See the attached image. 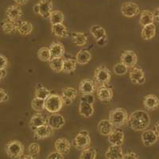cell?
I'll return each mask as SVG.
<instances>
[{
	"label": "cell",
	"mask_w": 159,
	"mask_h": 159,
	"mask_svg": "<svg viewBox=\"0 0 159 159\" xmlns=\"http://www.w3.org/2000/svg\"><path fill=\"white\" fill-rule=\"evenodd\" d=\"M150 118L147 111L137 110L129 116V127L134 131H144L150 126Z\"/></svg>",
	"instance_id": "obj_1"
},
{
	"label": "cell",
	"mask_w": 159,
	"mask_h": 159,
	"mask_svg": "<svg viewBox=\"0 0 159 159\" xmlns=\"http://www.w3.org/2000/svg\"><path fill=\"white\" fill-rule=\"evenodd\" d=\"M129 115L124 108L117 107L112 109L109 113L108 119L115 127H121L126 124H128Z\"/></svg>",
	"instance_id": "obj_2"
},
{
	"label": "cell",
	"mask_w": 159,
	"mask_h": 159,
	"mask_svg": "<svg viewBox=\"0 0 159 159\" xmlns=\"http://www.w3.org/2000/svg\"><path fill=\"white\" fill-rule=\"evenodd\" d=\"M64 101L61 96L57 94H51L45 99V110L51 114L58 113L63 107Z\"/></svg>",
	"instance_id": "obj_3"
},
{
	"label": "cell",
	"mask_w": 159,
	"mask_h": 159,
	"mask_svg": "<svg viewBox=\"0 0 159 159\" xmlns=\"http://www.w3.org/2000/svg\"><path fill=\"white\" fill-rule=\"evenodd\" d=\"M91 144V138L89 132L87 130H82L74 138L72 141V145L75 148L80 150H84L89 148Z\"/></svg>",
	"instance_id": "obj_4"
},
{
	"label": "cell",
	"mask_w": 159,
	"mask_h": 159,
	"mask_svg": "<svg viewBox=\"0 0 159 159\" xmlns=\"http://www.w3.org/2000/svg\"><path fill=\"white\" fill-rule=\"evenodd\" d=\"M6 153L11 158H19L23 155L24 146L18 140H12L6 146Z\"/></svg>",
	"instance_id": "obj_5"
},
{
	"label": "cell",
	"mask_w": 159,
	"mask_h": 159,
	"mask_svg": "<svg viewBox=\"0 0 159 159\" xmlns=\"http://www.w3.org/2000/svg\"><path fill=\"white\" fill-rule=\"evenodd\" d=\"M111 78V71L105 66H99L95 70V82L100 84V86H106L107 84H108Z\"/></svg>",
	"instance_id": "obj_6"
},
{
	"label": "cell",
	"mask_w": 159,
	"mask_h": 159,
	"mask_svg": "<svg viewBox=\"0 0 159 159\" xmlns=\"http://www.w3.org/2000/svg\"><path fill=\"white\" fill-rule=\"evenodd\" d=\"M122 15L127 18H133L135 17L140 13V9L138 4L133 2H127L122 5L121 7Z\"/></svg>",
	"instance_id": "obj_7"
},
{
	"label": "cell",
	"mask_w": 159,
	"mask_h": 159,
	"mask_svg": "<svg viewBox=\"0 0 159 159\" xmlns=\"http://www.w3.org/2000/svg\"><path fill=\"white\" fill-rule=\"evenodd\" d=\"M120 60L128 69H133L138 62V56L134 51L126 50L122 53Z\"/></svg>",
	"instance_id": "obj_8"
},
{
	"label": "cell",
	"mask_w": 159,
	"mask_h": 159,
	"mask_svg": "<svg viewBox=\"0 0 159 159\" xmlns=\"http://www.w3.org/2000/svg\"><path fill=\"white\" fill-rule=\"evenodd\" d=\"M130 81L135 84H143L146 82L144 71L140 68H133L129 73Z\"/></svg>",
	"instance_id": "obj_9"
},
{
	"label": "cell",
	"mask_w": 159,
	"mask_h": 159,
	"mask_svg": "<svg viewBox=\"0 0 159 159\" xmlns=\"http://www.w3.org/2000/svg\"><path fill=\"white\" fill-rule=\"evenodd\" d=\"M65 123V119L63 116L58 113L52 114L48 118V125L52 130H59Z\"/></svg>",
	"instance_id": "obj_10"
},
{
	"label": "cell",
	"mask_w": 159,
	"mask_h": 159,
	"mask_svg": "<svg viewBox=\"0 0 159 159\" xmlns=\"http://www.w3.org/2000/svg\"><path fill=\"white\" fill-rule=\"evenodd\" d=\"M39 6V15L45 18H49L52 12V0H40L38 2Z\"/></svg>",
	"instance_id": "obj_11"
},
{
	"label": "cell",
	"mask_w": 159,
	"mask_h": 159,
	"mask_svg": "<svg viewBox=\"0 0 159 159\" xmlns=\"http://www.w3.org/2000/svg\"><path fill=\"white\" fill-rule=\"evenodd\" d=\"M157 139H158V136L156 134V132L150 129L145 130L142 134V142L146 147H150L155 144Z\"/></svg>",
	"instance_id": "obj_12"
},
{
	"label": "cell",
	"mask_w": 159,
	"mask_h": 159,
	"mask_svg": "<svg viewBox=\"0 0 159 159\" xmlns=\"http://www.w3.org/2000/svg\"><path fill=\"white\" fill-rule=\"evenodd\" d=\"M77 96V91L74 88H65L61 91V97L63 99L64 104L70 105L76 99Z\"/></svg>",
	"instance_id": "obj_13"
},
{
	"label": "cell",
	"mask_w": 159,
	"mask_h": 159,
	"mask_svg": "<svg viewBox=\"0 0 159 159\" xmlns=\"http://www.w3.org/2000/svg\"><path fill=\"white\" fill-rule=\"evenodd\" d=\"M54 147L56 151L59 152L63 155L68 154L70 152L71 144L67 139L61 138L57 139L54 143Z\"/></svg>",
	"instance_id": "obj_14"
},
{
	"label": "cell",
	"mask_w": 159,
	"mask_h": 159,
	"mask_svg": "<svg viewBox=\"0 0 159 159\" xmlns=\"http://www.w3.org/2000/svg\"><path fill=\"white\" fill-rule=\"evenodd\" d=\"M98 99L102 102H109L113 98V90L106 86H99L96 90Z\"/></svg>",
	"instance_id": "obj_15"
},
{
	"label": "cell",
	"mask_w": 159,
	"mask_h": 159,
	"mask_svg": "<svg viewBox=\"0 0 159 159\" xmlns=\"http://www.w3.org/2000/svg\"><path fill=\"white\" fill-rule=\"evenodd\" d=\"M96 82L90 79H84L79 84V91L81 94H93L96 90Z\"/></svg>",
	"instance_id": "obj_16"
},
{
	"label": "cell",
	"mask_w": 159,
	"mask_h": 159,
	"mask_svg": "<svg viewBox=\"0 0 159 159\" xmlns=\"http://www.w3.org/2000/svg\"><path fill=\"white\" fill-rule=\"evenodd\" d=\"M124 133L122 130L115 129L108 135V142L111 145L122 147L124 142Z\"/></svg>",
	"instance_id": "obj_17"
},
{
	"label": "cell",
	"mask_w": 159,
	"mask_h": 159,
	"mask_svg": "<svg viewBox=\"0 0 159 159\" xmlns=\"http://www.w3.org/2000/svg\"><path fill=\"white\" fill-rule=\"evenodd\" d=\"M33 131H34V139H38V140L47 139L52 134V129L48 124L41 126V127H38Z\"/></svg>",
	"instance_id": "obj_18"
},
{
	"label": "cell",
	"mask_w": 159,
	"mask_h": 159,
	"mask_svg": "<svg viewBox=\"0 0 159 159\" xmlns=\"http://www.w3.org/2000/svg\"><path fill=\"white\" fill-rule=\"evenodd\" d=\"M6 15L9 19L15 22H18L22 16V11L19 6L12 5L10 6L6 10Z\"/></svg>",
	"instance_id": "obj_19"
},
{
	"label": "cell",
	"mask_w": 159,
	"mask_h": 159,
	"mask_svg": "<svg viewBox=\"0 0 159 159\" xmlns=\"http://www.w3.org/2000/svg\"><path fill=\"white\" fill-rule=\"evenodd\" d=\"M144 107L149 111H155L159 107V99L155 95H147L143 99Z\"/></svg>",
	"instance_id": "obj_20"
},
{
	"label": "cell",
	"mask_w": 159,
	"mask_h": 159,
	"mask_svg": "<svg viewBox=\"0 0 159 159\" xmlns=\"http://www.w3.org/2000/svg\"><path fill=\"white\" fill-rule=\"evenodd\" d=\"M123 154L121 147L111 145L105 153V157L107 159H122Z\"/></svg>",
	"instance_id": "obj_21"
},
{
	"label": "cell",
	"mask_w": 159,
	"mask_h": 159,
	"mask_svg": "<svg viewBox=\"0 0 159 159\" xmlns=\"http://www.w3.org/2000/svg\"><path fill=\"white\" fill-rule=\"evenodd\" d=\"M114 127L109 119H102L98 123V130L103 136H108L114 130Z\"/></svg>",
	"instance_id": "obj_22"
},
{
	"label": "cell",
	"mask_w": 159,
	"mask_h": 159,
	"mask_svg": "<svg viewBox=\"0 0 159 159\" xmlns=\"http://www.w3.org/2000/svg\"><path fill=\"white\" fill-rule=\"evenodd\" d=\"M46 124H48V120L45 119L43 115L40 114V113L34 115L30 120V127L33 130L41 126Z\"/></svg>",
	"instance_id": "obj_23"
},
{
	"label": "cell",
	"mask_w": 159,
	"mask_h": 159,
	"mask_svg": "<svg viewBox=\"0 0 159 159\" xmlns=\"http://www.w3.org/2000/svg\"><path fill=\"white\" fill-rule=\"evenodd\" d=\"M49 49H50L51 56L52 58H60L62 57L65 54V47L61 42H52L49 45Z\"/></svg>",
	"instance_id": "obj_24"
},
{
	"label": "cell",
	"mask_w": 159,
	"mask_h": 159,
	"mask_svg": "<svg viewBox=\"0 0 159 159\" xmlns=\"http://www.w3.org/2000/svg\"><path fill=\"white\" fill-rule=\"evenodd\" d=\"M33 30H34V26L29 21L24 20V21L18 22L17 31L19 33V34L22 35V36H27L32 33Z\"/></svg>",
	"instance_id": "obj_25"
},
{
	"label": "cell",
	"mask_w": 159,
	"mask_h": 159,
	"mask_svg": "<svg viewBox=\"0 0 159 159\" xmlns=\"http://www.w3.org/2000/svg\"><path fill=\"white\" fill-rule=\"evenodd\" d=\"M78 110H79V113L80 114V116L86 119L90 118L94 114V107H93V104H91V103L80 101Z\"/></svg>",
	"instance_id": "obj_26"
},
{
	"label": "cell",
	"mask_w": 159,
	"mask_h": 159,
	"mask_svg": "<svg viewBox=\"0 0 159 159\" xmlns=\"http://www.w3.org/2000/svg\"><path fill=\"white\" fill-rule=\"evenodd\" d=\"M154 22V12L148 11V10H144L140 14V18H139V24L141 25L145 26L147 25L153 24Z\"/></svg>",
	"instance_id": "obj_27"
},
{
	"label": "cell",
	"mask_w": 159,
	"mask_h": 159,
	"mask_svg": "<svg viewBox=\"0 0 159 159\" xmlns=\"http://www.w3.org/2000/svg\"><path fill=\"white\" fill-rule=\"evenodd\" d=\"M156 35V26L154 23L143 26L141 32V37L145 41H149L154 38Z\"/></svg>",
	"instance_id": "obj_28"
},
{
	"label": "cell",
	"mask_w": 159,
	"mask_h": 159,
	"mask_svg": "<svg viewBox=\"0 0 159 159\" xmlns=\"http://www.w3.org/2000/svg\"><path fill=\"white\" fill-rule=\"evenodd\" d=\"M51 30H52V34L57 38H64L69 36V31H68L67 27L63 23L52 25Z\"/></svg>",
	"instance_id": "obj_29"
},
{
	"label": "cell",
	"mask_w": 159,
	"mask_h": 159,
	"mask_svg": "<svg viewBox=\"0 0 159 159\" xmlns=\"http://www.w3.org/2000/svg\"><path fill=\"white\" fill-rule=\"evenodd\" d=\"M17 26H18V22L12 21L9 18L2 20V29L7 34H12V33L17 31Z\"/></svg>",
	"instance_id": "obj_30"
},
{
	"label": "cell",
	"mask_w": 159,
	"mask_h": 159,
	"mask_svg": "<svg viewBox=\"0 0 159 159\" xmlns=\"http://www.w3.org/2000/svg\"><path fill=\"white\" fill-rule=\"evenodd\" d=\"M91 59H92V53L89 50L81 49L76 53V62L80 65H86L90 61Z\"/></svg>",
	"instance_id": "obj_31"
},
{
	"label": "cell",
	"mask_w": 159,
	"mask_h": 159,
	"mask_svg": "<svg viewBox=\"0 0 159 159\" xmlns=\"http://www.w3.org/2000/svg\"><path fill=\"white\" fill-rule=\"evenodd\" d=\"M72 42L77 46H84L88 42V37L83 32H73L72 34Z\"/></svg>",
	"instance_id": "obj_32"
},
{
	"label": "cell",
	"mask_w": 159,
	"mask_h": 159,
	"mask_svg": "<svg viewBox=\"0 0 159 159\" xmlns=\"http://www.w3.org/2000/svg\"><path fill=\"white\" fill-rule=\"evenodd\" d=\"M90 33L96 41H98V40L107 36V33H106L105 29L99 25H92L90 28Z\"/></svg>",
	"instance_id": "obj_33"
},
{
	"label": "cell",
	"mask_w": 159,
	"mask_h": 159,
	"mask_svg": "<svg viewBox=\"0 0 159 159\" xmlns=\"http://www.w3.org/2000/svg\"><path fill=\"white\" fill-rule=\"evenodd\" d=\"M76 60L72 58H66L64 60L63 72L66 73L73 72L76 69Z\"/></svg>",
	"instance_id": "obj_34"
},
{
	"label": "cell",
	"mask_w": 159,
	"mask_h": 159,
	"mask_svg": "<svg viewBox=\"0 0 159 159\" xmlns=\"http://www.w3.org/2000/svg\"><path fill=\"white\" fill-rule=\"evenodd\" d=\"M49 67L52 71L56 72H63V64L64 60L62 57L52 58L49 61Z\"/></svg>",
	"instance_id": "obj_35"
},
{
	"label": "cell",
	"mask_w": 159,
	"mask_h": 159,
	"mask_svg": "<svg viewBox=\"0 0 159 159\" xmlns=\"http://www.w3.org/2000/svg\"><path fill=\"white\" fill-rule=\"evenodd\" d=\"M50 95L51 92L47 88H45V86L42 84L38 85V87H37L36 90H35V97H38L39 99H42L45 100Z\"/></svg>",
	"instance_id": "obj_36"
},
{
	"label": "cell",
	"mask_w": 159,
	"mask_h": 159,
	"mask_svg": "<svg viewBox=\"0 0 159 159\" xmlns=\"http://www.w3.org/2000/svg\"><path fill=\"white\" fill-rule=\"evenodd\" d=\"M38 57L42 61H49L52 59L49 48L46 47V46H43V47L40 48L38 51Z\"/></svg>",
	"instance_id": "obj_37"
},
{
	"label": "cell",
	"mask_w": 159,
	"mask_h": 159,
	"mask_svg": "<svg viewBox=\"0 0 159 159\" xmlns=\"http://www.w3.org/2000/svg\"><path fill=\"white\" fill-rule=\"evenodd\" d=\"M64 19H65V15L64 13L61 11H53L49 17V20L52 25L62 23Z\"/></svg>",
	"instance_id": "obj_38"
},
{
	"label": "cell",
	"mask_w": 159,
	"mask_h": 159,
	"mask_svg": "<svg viewBox=\"0 0 159 159\" xmlns=\"http://www.w3.org/2000/svg\"><path fill=\"white\" fill-rule=\"evenodd\" d=\"M31 107L32 109L36 111H42L44 109H45V100L35 97L31 102Z\"/></svg>",
	"instance_id": "obj_39"
},
{
	"label": "cell",
	"mask_w": 159,
	"mask_h": 159,
	"mask_svg": "<svg viewBox=\"0 0 159 159\" xmlns=\"http://www.w3.org/2000/svg\"><path fill=\"white\" fill-rule=\"evenodd\" d=\"M97 156V152L94 148H89L82 150L80 155V159H96Z\"/></svg>",
	"instance_id": "obj_40"
},
{
	"label": "cell",
	"mask_w": 159,
	"mask_h": 159,
	"mask_svg": "<svg viewBox=\"0 0 159 159\" xmlns=\"http://www.w3.org/2000/svg\"><path fill=\"white\" fill-rule=\"evenodd\" d=\"M113 71H114L115 74L118 75V76H123L127 73L128 71V68L122 62H119V63L115 65V66L113 67Z\"/></svg>",
	"instance_id": "obj_41"
},
{
	"label": "cell",
	"mask_w": 159,
	"mask_h": 159,
	"mask_svg": "<svg viewBox=\"0 0 159 159\" xmlns=\"http://www.w3.org/2000/svg\"><path fill=\"white\" fill-rule=\"evenodd\" d=\"M40 150H41V147H40L39 144H38L36 143H31L29 147H28V151H29L30 155L33 156L35 159L39 155Z\"/></svg>",
	"instance_id": "obj_42"
},
{
	"label": "cell",
	"mask_w": 159,
	"mask_h": 159,
	"mask_svg": "<svg viewBox=\"0 0 159 159\" xmlns=\"http://www.w3.org/2000/svg\"><path fill=\"white\" fill-rule=\"evenodd\" d=\"M80 101L91 103V104H94L95 97L93 94H82L81 97H80Z\"/></svg>",
	"instance_id": "obj_43"
},
{
	"label": "cell",
	"mask_w": 159,
	"mask_h": 159,
	"mask_svg": "<svg viewBox=\"0 0 159 159\" xmlns=\"http://www.w3.org/2000/svg\"><path fill=\"white\" fill-rule=\"evenodd\" d=\"M8 99H9V96L7 91L4 90L3 89H0V103L7 102Z\"/></svg>",
	"instance_id": "obj_44"
},
{
	"label": "cell",
	"mask_w": 159,
	"mask_h": 159,
	"mask_svg": "<svg viewBox=\"0 0 159 159\" xmlns=\"http://www.w3.org/2000/svg\"><path fill=\"white\" fill-rule=\"evenodd\" d=\"M46 159H64V155L57 151L52 152L47 156Z\"/></svg>",
	"instance_id": "obj_45"
},
{
	"label": "cell",
	"mask_w": 159,
	"mask_h": 159,
	"mask_svg": "<svg viewBox=\"0 0 159 159\" xmlns=\"http://www.w3.org/2000/svg\"><path fill=\"white\" fill-rule=\"evenodd\" d=\"M0 61H1V67L0 69H7L8 65V59L7 57L4 56L3 54L0 55Z\"/></svg>",
	"instance_id": "obj_46"
},
{
	"label": "cell",
	"mask_w": 159,
	"mask_h": 159,
	"mask_svg": "<svg viewBox=\"0 0 159 159\" xmlns=\"http://www.w3.org/2000/svg\"><path fill=\"white\" fill-rule=\"evenodd\" d=\"M122 159H139V157L134 152H128V153L123 154Z\"/></svg>",
	"instance_id": "obj_47"
},
{
	"label": "cell",
	"mask_w": 159,
	"mask_h": 159,
	"mask_svg": "<svg viewBox=\"0 0 159 159\" xmlns=\"http://www.w3.org/2000/svg\"><path fill=\"white\" fill-rule=\"evenodd\" d=\"M107 43V37H104V38H101V39L98 40V41H96V44H97L98 45H99V46H104Z\"/></svg>",
	"instance_id": "obj_48"
},
{
	"label": "cell",
	"mask_w": 159,
	"mask_h": 159,
	"mask_svg": "<svg viewBox=\"0 0 159 159\" xmlns=\"http://www.w3.org/2000/svg\"><path fill=\"white\" fill-rule=\"evenodd\" d=\"M154 21L157 22V23H159V7H157V9L154 11Z\"/></svg>",
	"instance_id": "obj_49"
},
{
	"label": "cell",
	"mask_w": 159,
	"mask_h": 159,
	"mask_svg": "<svg viewBox=\"0 0 159 159\" xmlns=\"http://www.w3.org/2000/svg\"><path fill=\"white\" fill-rule=\"evenodd\" d=\"M7 69H0V78H1V80H3L7 76Z\"/></svg>",
	"instance_id": "obj_50"
},
{
	"label": "cell",
	"mask_w": 159,
	"mask_h": 159,
	"mask_svg": "<svg viewBox=\"0 0 159 159\" xmlns=\"http://www.w3.org/2000/svg\"><path fill=\"white\" fill-rule=\"evenodd\" d=\"M18 5H25V3H27L29 0H14Z\"/></svg>",
	"instance_id": "obj_51"
},
{
	"label": "cell",
	"mask_w": 159,
	"mask_h": 159,
	"mask_svg": "<svg viewBox=\"0 0 159 159\" xmlns=\"http://www.w3.org/2000/svg\"><path fill=\"white\" fill-rule=\"evenodd\" d=\"M154 131L156 132V134L159 137V121H157L154 125Z\"/></svg>",
	"instance_id": "obj_52"
},
{
	"label": "cell",
	"mask_w": 159,
	"mask_h": 159,
	"mask_svg": "<svg viewBox=\"0 0 159 159\" xmlns=\"http://www.w3.org/2000/svg\"><path fill=\"white\" fill-rule=\"evenodd\" d=\"M34 11L36 14H39V6H38V4H35L34 6Z\"/></svg>",
	"instance_id": "obj_53"
},
{
	"label": "cell",
	"mask_w": 159,
	"mask_h": 159,
	"mask_svg": "<svg viewBox=\"0 0 159 159\" xmlns=\"http://www.w3.org/2000/svg\"><path fill=\"white\" fill-rule=\"evenodd\" d=\"M21 159H35V158L34 157H33V156L30 155V154H29V155L23 156V157H22Z\"/></svg>",
	"instance_id": "obj_54"
}]
</instances>
